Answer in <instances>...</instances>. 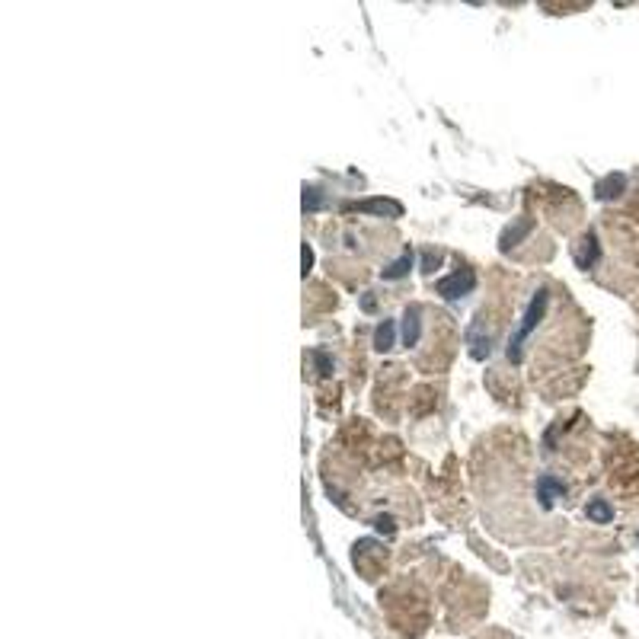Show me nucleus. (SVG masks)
Masks as SVG:
<instances>
[{
    "label": "nucleus",
    "instance_id": "nucleus-1",
    "mask_svg": "<svg viewBox=\"0 0 639 639\" xmlns=\"http://www.w3.org/2000/svg\"><path fill=\"white\" fill-rule=\"evenodd\" d=\"M543 304H547V291H537V298H534V304H531V310H528V316H524V326L518 330V336H515V342H512V349H508V355H518V342L528 336V332L537 326V320H540V310H543Z\"/></svg>",
    "mask_w": 639,
    "mask_h": 639
},
{
    "label": "nucleus",
    "instance_id": "nucleus-2",
    "mask_svg": "<svg viewBox=\"0 0 639 639\" xmlns=\"http://www.w3.org/2000/svg\"><path fill=\"white\" fill-rule=\"evenodd\" d=\"M470 288H474V272H467V269L464 272H454L444 282H438V294H444V298H460Z\"/></svg>",
    "mask_w": 639,
    "mask_h": 639
},
{
    "label": "nucleus",
    "instance_id": "nucleus-3",
    "mask_svg": "<svg viewBox=\"0 0 639 639\" xmlns=\"http://www.w3.org/2000/svg\"><path fill=\"white\" fill-rule=\"evenodd\" d=\"M352 208H358V211H377V215H393L397 217L399 215V205L397 201H365V205H352Z\"/></svg>",
    "mask_w": 639,
    "mask_h": 639
},
{
    "label": "nucleus",
    "instance_id": "nucleus-4",
    "mask_svg": "<svg viewBox=\"0 0 639 639\" xmlns=\"http://www.w3.org/2000/svg\"><path fill=\"white\" fill-rule=\"evenodd\" d=\"M557 496H563V483H557L553 476H543L540 480V498H543V505H550Z\"/></svg>",
    "mask_w": 639,
    "mask_h": 639
},
{
    "label": "nucleus",
    "instance_id": "nucleus-5",
    "mask_svg": "<svg viewBox=\"0 0 639 639\" xmlns=\"http://www.w3.org/2000/svg\"><path fill=\"white\" fill-rule=\"evenodd\" d=\"M585 512H588V518H591V521H598V524H607V521H611V518H614V512H611V505H607V502H601V498H598V502H591V505L585 508Z\"/></svg>",
    "mask_w": 639,
    "mask_h": 639
},
{
    "label": "nucleus",
    "instance_id": "nucleus-6",
    "mask_svg": "<svg viewBox=\"0 0 639 639\" xmlns=\"http://www.w3.org/2000/svg\"><path fill=\"white\" fill-rule=\"evenodd\" d=\"M403 339H406V345H415V339H419V310H409V314H406V330H403Z\"/></svg>",
    "mask_w": 639,
    "mask_h": 639
},
{
    "label": "nucleus",
    "instance_id": "nucleus-7",
    "mask_svg": "<svg viewBox=\"0 0 639 639\" xmlns=\"http://www.w3.org/2000/svg\"><path fill=\"white\" fill-rule=\"evenodd\" d=\"M374 345H377L381 352L393 345V323H390V320H384V326L377 330V336H374Z\"/></svg>",
    "mask_w": 639,
    "mask_h": 639
},
{
    "label": "nucleus",
    "instance_id": "nucleus-8",
    "mask_svg": "<svg viewBox=\"0 0 639 639\" xmlns=\"http://www.w3.org/2000/svg\"><path fill=\"white\" fill-rule=\"evenodd\" d=\"M409 266H413V256L406 253V256L399 259V262H393V266L387 269V272H384V278H399V275H406V269H409Z\"/></svg>",
    "mask_w": 639,
    "mask_h": 639
},
{
    "label": "nucleus",
    "instance_id": "nucleus-9",
    "mask_svg": "<svg viewBox=\"0 0 639 639\" xmlns=\"http://www.w3.org/2000/svg\"><path fill=\"white\" fill-rule=\"evenodd\" d=\"M611 189H623V176H611V179H607V183L601 186L598 195H601V199H607V195H614Z\"/></svg>",
    "mask_w": 639,
    "mask_h": 639
}]
</instances>
